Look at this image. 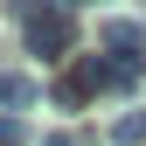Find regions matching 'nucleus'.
Listing matches in <instances>:
<instances>
[{
    "label": "nucleus",
    "mask_w": 146,
    "mask_h": 146,
    "mask_svg": "<svg viewBox=\"0 0 146 146\" xmlns=\"http://www.w3.org/2000/svg\"><path fill=\"white\" fill-rule=\"evenodd\" d=\"M21 28H28V49L42 63H56V56H70V49H77V14L70 7H56V0H42V7H35V0H21Z\"/></svg>",
    "instance_id": "obj_1"
},
{
    "label": "nucleus",
    "mask_w": 146,
    "mask_h": 146,
    "mask_svg": "<svg viewBox=\"0 0 146 146\" xmlns=\"http://www.w3.org/2000/svg\"><path fill=\"white\" fill-rule=\"evenodd\" d=\"M98 42L111 49V63H132V56H146V28H139V21H125V14L98 21Z\"/></svg>",
    "instance_id": "obj_2"
},
{
    "label": "nucleus",
    "mask_w": 146,
    "mask_h": 146,
    "mask_svg": "<svg viewBox=\"0 0 146 146\" xmlns=\"http://www.w3.org/2000/svg\"><path fill=\"white\" fill-rule=\"evenodd\" d=\"M35 98H42V84H35V77H21V70H0V111H21V104H35Z\"/></svg>",
    "instance_id": "obj_3"
},
{
    "label": "nucleus",
    "mask_w": 146,
    "mask_h": 146,
    "mask_svg": "<svg viewBox=\"0 0 146 146\" xmlns=\"http://www.w3.org/2000/svg\"><path fill=\"white\" fill-rule=\"evenodd\" d=\"M84 98H90V90L77 77H56V84H49V104H56V111H84Z\"/></svg>",
    "instance_id": "obj_4"
},
{
    "label": "nucleus",
    "mask_w": 146,
    "mask_h": 146,
    "mask_svg": "<svg viewBox=\"0 0 146 146\" xmlns=\"http://www.w3.org/2000/svg\"><path fill=\"white\" fill-rule=\"evenodd\" d=\"M111 139H118V146H146V111H125V118L111 125Z\"/></svg>",
    "instance_id": "obj_5"
},
{
    "label": "nucleus",
    "mask_w": 146,
    "mask_h": 146,
    "mask_svg": "<svg viewBox=\"0 0 146 146\" xmlns=\"http://www.w3.org/2000/svg\"><path fill=\"white\" fill-rule=\"evenodd\" d=\"M0 146H28V125H21V118H7V111H0Z\"/></svg>",
    "instance_id": "obj_6"
}]
</instances>
